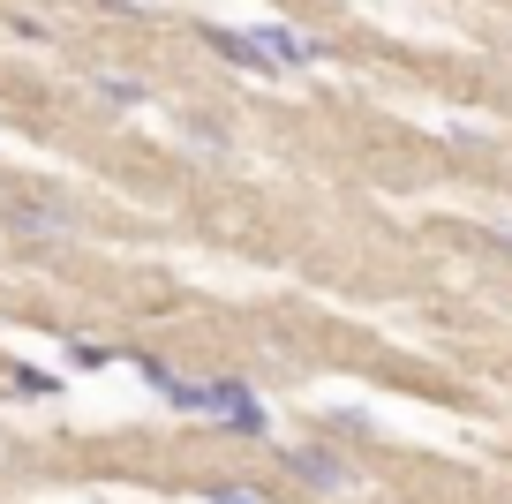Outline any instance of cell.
Segmentation results:
<instances>
[{"label": "cell", "instance_id": "cell-1", "mask_svg": "<svg viewBox=\"0 0 512 504\" xmlns=\"http://www.w3.org/2000/svg\"><path fill=\"white\" fill-rule=\"evenodd\" d=\"M287 467L302 474V482H317V489H347L354 482V467L339 452H324V444H302V452H287Z\"/></svg>", "mask_w": 512, "mask_h": 504}, {"label": "cell", "instance_id": "cell-2", "mask_svg": "<svg viewBox=\"0 0 512 504\" xmlns=\"http://www.w3.org/2000/svg\"><path fill=\"white\" fill-rule=\"evenodd\" d=\"M8 219L23 226V234H76V211H61V204H46V196H16V211H8Z\"/></svg>", "mask_w": 512, "mask_h": 504}, {"label": "cell", "instance_id": "cell-3", "mask_svg": "<svg viewBox=\"0 0 512 504\" xmlns=\"http://www.w3.org/2000/svg\"><path fill=\"white\" fill-rule=\"evenodd\" d=\"M211 504H279V497H264V489H249V482H219V489H204Z\"/></svg>", "mask_w": 512, "mask_h": 504}, {"label": "cell", "instance_id": "cell-4", "mask_svg": "<svg viewBox=\"0 0 512 504\" xmlns=\"http://www.w3.org/2000/svg\"><path fill=\"white\" fill-rule=\"evenodd\" d=\"M8 459H16V444H8V429H0V467H8Z\"/></svg>", "mask_w": 512, "mask_h": 504}, {"label": "cell", "instance_id": "cell-5", "mask_svg": "<svg viewBox=\"0 0 512 504\" xmlns=\"http://www.w3.org/2000/svg\"><path fill=\"white\" fill-rule=\"evenodd\" d=\"M497 249H512V226H505V234H497Z\"/></svg>", "mask_w": 512, "mask_h": 504}]
</instances>
